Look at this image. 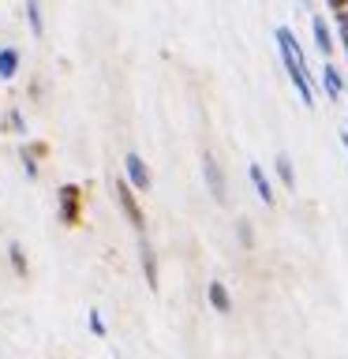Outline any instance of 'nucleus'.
I'll return each mask as SVG.
<instances>
[{"label": "nucleus", "mask_w": 348, "mask_h": 359, "mask_svg": "<svg viewBox=\"0 0 348 359\" xmlns=\"http://www.w3.org/2000/svg\"><path fill=\"white\" fill-rule=\"evenodd\" d=\"M19 72V53L15 49H0V79H11Z\"/></svg>", "instance_id": "11"}, {"label": "nucleus", "mask_w": 348, "mask_h": 359, "mask_svg": "<svg viewBox=\"0 0 348 359\" xmlns=\"http://www.w3.org/2000/svg\"><path fill=\"white\" fill-rule=\"evenodd\" d=\"M341 38H344V53H348V11H341Z\"/></svg>", "instance_id": "19"}, {"label": "nucleus", "mask_w": 348, "mask_h": 359, "mask_svg": "<svg viewBox=\"0 0 348 359\" xmlns=\"http://www.w3.org/2000/svg\"><path fill=\"white\" fill-rule=\"evenodd\" d=\"M116 202L123 206V213H128L131 229H139V232H142V213H139V202H135V195H131V184H128V180H116Z\"/></svg>", "instance_id": "4"}, {"label": "nucleus", "mask_w": 348, "mask_h": 359, "mask_svg": "<svg viewBox=\"0 0 348 359\" xmlns=\"http://www.w3.org/2000/svg\"><path fill=\"white\" fill-rule=\"evenodd\" d=\"M22 168H27V176H38V165H34V157L22 150Z\"/></svg>", "instance_id": "18"}, {"label": "nucleus", "mask_w": 348, "mask_h": 359, "mask_svg": "<svg viewBox=\"0 0 348 359\" xmlns=\"http://www.w3.org/2000/svg\"><path fill=\"white\" fill-rule=\"evenodd\" d=\"M322 86H326V94H330V97H341V90H344L341 75H337V67H333L330 60L322 64Z\"/></svg>", "instance_id": "8"}, {"label": "nucleus", "mask_w": 348, "mask_h": 359, "mask_svg": "<svg viewBox=\"0 0 348 359\" xmlns=\"http://www.w3.org/2000/svg\"><path fill=\"white\" fill-rule=\"evenodd\" d=\"M277 45H281V60H285V67H307L303 64V49H300V41L292 38V30L288 27H277Z\"/></svg>", "instance_id": "2"}, {"label": "nucleus", "mask_w": 348, "mask_h": 359, "mask_svg": "<svg viewBox=\"0 0 348 359\" xmlns=\"http://www.w3.org/2000/svg\"><path fill=\"white\" fill-rule=\"evenodd\" d=\"M341 142H344V150H348V131H344V135H341Z\"/></svg>", "instance_id": "21"}, {"label": "nucleus", "mask_w": 348, "mask_h": 359, "mask_svg": "<svg viewBox=\"0 0 348 359\" xmlns=\"http://www.w3.org/2000/svg\"><path fill=\"white\" fill-rule=\"evenodd\" d=\"M8 258H11V266H15V273H27V258H22V247L19 243L8 247Z\"/></svg>", "instance_id": "14"}, {"label": "nucleus", "mask_w": 348, "mask_h": 359, "mask_svg": "<svg viewBox=\"0 0 348 359\" xmlns=\"http://www.w3.org/2000/svg\"><path fill=\"white\" fill-rule=\"evenodd\" d=\"M277 176H281V184H285V187H296V176H292L288 154H277Z\"/></svg>", "instance_id": "12"}, {"label": "nucleus", "mask_w": 348, "mask_h": 359, "mask_svg": "<svg viewBox=\"0 0 348 359\" xmlns=\"http://www.w3.org/2000/svg\"><path fill=\"white\" fill-rule=\"evenodd\" d=\"M247 176H251V184H255V191H258V198H262L266 206H274V187H269V180H266L262 168L251 165V168H247Z\"/></svg>", "instance_id": "6"}, {"label": "nucleus", "mask_w": 348, "mask_h": 359, "mask_svg": "<svg viewBox=\"0 0 348 359\" xmlns=\"http://www.w3.org/2000/svg\"><path fill=\"white\" fill-rule=\"evenodd\" d=\"M60 206H64V221L79 217V187H60Z\"/></svg>", "instance_id": "9"}, {"label": "nucleus", "mask_w": 348, "mask_h": 359, "mask_svg": "<svg viewBox=\"0 0 348 359\" xmlns=\"http://www.w3.org/2000/svg\"><path fill=\"white\" fill-rule=\"evenodd\" d=\"M326 4H330V8H337V11H341V8L348 4V0H326Z\"/></svg>", "instance_id": "20"}, {"label": "nucleus", "mask_w": 348, "mask_h": 359, "mask_svg": "<svg viewBox=\"0 0 348 359\" xmlns=\"http://www.w3.org/2000/svg\"><path fill=\"white\" fill-rule=\"evenodd\" d=\"M236 229H240V240H243V247H251V243H255V236H251V221H240Z\"/></svg>", "instance_id": "16"}, {"label": "nucleus", "mask_w": 348, "mask_h": 359, "mask_svg": "<svg viewBox=\"0 0 348 359\" xmlns=\"http://www.w3.org/2000/svg\"><path fill=\"white\" fill-rule=\"evenodd\" d=\"M123 172H128V184L131 187H139V191L150 187V168H146V161H142L139 154H123Z\"/></svg>", "instance_id": "3"}, {"label": "nucleus", "mask_w": 348, "mask_h": 359, "mask_svg": "<svg viewBox=\"0 0 348 359\" xmlns=\"http://www.w3.org/2000/svg\"><path fill=\"white\" fill-rule=\"evenodd\" d=\"M90 330H94V337H105V322H101L98 311H90Z\"/></svg>", "instance_id": "17"}, {"label": "nucleus", "mask_w": 348, "mask_h": 359, "mask_svg": "<svg viewBox=\"0 0 348 359\" xmlns=\"http://www.w3.org/2000/svg\"><path fill=\"white\" fill-rule=\"evenodd\" d=\"M142 269H146V285H150L154 292H157V258H154V247L146 243V236H142Z\"/></svg>", "instance_id": "7"}, {"label": "nucleus", "mask_w": 348, "mask_h": 359, "mask_svg": "<svg viewBox=\"0 0 348 359\" xmlns=\"http://www.w3.org/2000/svg\"><path fill=\"white\" fill-rule=\"evenodd\" d=\"M202 176H206V187H210L213 202H225V198H229V191H225V172H221L218 157H213L210 150L202 154Z\"/></svg>", "instance_id": "1"}, {"label": "nucleus", "mask_w": 348, "mask_h": 359, "mask_svg": "<svg viewBox=\"0 0 348 359\" xmlns=\"http://www.w3.org/2000/svg\"><path fill=\"white\" fill-rule=\"evenodd\" d=\"M8 128H11V131H19V135L27 131V123H22V112H19V109H11V112H8Z\"/></svg>", "instance_id": "15"}, {"label": "nucleus", "mask_w": 348, "mask_h": 359, "mask_svg": "<svg viewBox=\"0 0 348 359\" xmlns=\"http://www.w3.org/2000/svg\"><path fill=\"white\" fill-rule=\"evenodd\" d=\"M27 19H30V30L41 38L45 27H41V8H38V0H27Z\"/></svg>", "instance_id": "13"}, {"label": "nucleus", "mask_w": 348, "mask_h": 359, "mask_svg": "<svg viewBox=\"0 0 348 359\" xmlns=\"http://www.w3.org/2000/svg\"><path fill=\"white\" fill-rule=\"evenodd\" d=\"M311 27H314V45H319V49L330 56V45H333V41H330V27H326V19H322V15H314V19H311Z\"/></svg>", "instance_id": "10"}, {"label": "nucleus", "mask_w": 348, "mask_h": 359, "mask_svg": "<svg viewBox=\"0 0 348 359\" xmlns=\"http://www.w3.org/2000/svg\"><path fill=\"white\" fill-rule=\"evenodd\" d=\"M206 296H210V307L218 311V314H229V311H232V296H229V288H225L221 280H210V285H206Z\"/></svg>", "instance_id": "5"}]
</instances>
